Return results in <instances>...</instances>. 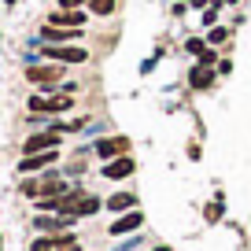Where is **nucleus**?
Masks as SVG:
<instances>
[{"mask_svg": "<svg viewBox=\"0 0 251 251\" xmlns=\"http://www.w3.org/2000/svg\"><path fill=\"white\" fill-rule=\"evenodd\" d=\"M63 192H71V188L63 185L55 174H48V177H41V181H26V185H23V196H30V200H48V196H63Z\"/></svg>", "mask_w": 251, "mask_h": 251, "instance_id": "obj_1", "label": "nucleus"}, {"mask_svg": "<svg viewBox=\"0 0 251 251\" xmlns=\"http://www.w3.org/2000/svg\"><path fill=\"white\" fill-rule=\"evenodd\" d=\"M45 55H48V59H55V63H85L89 59L85 48H74V45H48Z\"/></svg>", "mask_w": 251, "mask_h": 251, "instance_id": "obj_2", "label": "nucleus"}, {"mask_svg": "<svg viewBox=\"0 0 251 251\" xmlns=\"http://www.w3.org/2000/svg\"><path fill=\"white\" fill-rule=\"evenodd\" d=\"M30 251H78V240L71 233H59V236H41Z\"/></svg>", "mask_w": 251, "mask_h": 251, "instance_id": "obj_3", "label": "nucleus"}, {"mask_svg": "<svg viewBox=\"0 0 251 251\" xmlns=\"http://www.w3.org/2000/svg\"><path fill=\"white\" fill-rule=\"evenodd\" d=\"M71 107H74L71 96H33L30 100V111H55L59 115V111H71Z\"/></svg>", "mask_w": 251, "mask_h": 251, "instance_id": "obj_4", "label": "nucleus"}, {"mask_svg": "<svg viewBox=\"0 0 251 251\" xmlns=\"http://www.w3.org/2000/svg\"><path fill=\"white\" fill-rule=\"evenodd\" d=\"M55 159H59V151H33V155H23V163H19V170L23 174H33V170H45V166H52Z\"/></svg>", "mask_w": 251, "mask_h": 251, "instance_id": "obj_5", "label": "nucleus"}, {"mask_svg": "<svg viewBox=\"0 0 251 251\" xmlns=\"http://www.w3.org/2000/svg\"><path fill=\"white\" fill-rule=\"evenodd\" d=\"M52 148H59V133H55V129H48V133H37V137H30V141H26L23 155H33V151H52Z\"/></svg>", "mask_w": 251, "mask_h": 251, "instance_id": "obj_6", "label": "nucleus"}, {"mask_svg": "<svg viewBox=\"0 0 251 251\" xmlns=\"http://www.w3.org/2000/svg\"><path fill=\"white\" fill-rule=\"evenodd\" d=\"M26 78L33 81V85H55V81L63 78L59 67H26Z\"/></svg>", "mask_w": 251, "mask_h": 251, "instance_id": "obj_7", "label": "nucleus"}, {"mask_svg": "<svg viewBox=\"0 0 251 251\" xmlns=\"http://www.w3.org/2000/svg\"><path fill=\"white\" fill-rule=\"evenodd\" d=\"M48 26H67V30H78V26H85V11H71V8H63L52 15V23Z\"/></svg>", "mask_w": 251, "mask_h": 251, "instance_id": "obj_8", "label": "nucleus"}, {"mask_svg": "<svg viewBox=\"0 0 251 251\" xmlns=\"http://www.w3.org/2000/svg\"><path fill=\"white\" fill-rule=\"evenodd\" d=\"M126 148H129V141H126V137H107V141L96 144V151H100L103 159H118V155H126Z\"/></svg>", "mask_w": 251, "mask_h": 251, "instance_id": "obj_9", "label": "nucleus"}, {"mask_svg": "<svg viewBox=\"0 0 251 251\" xmlns=\"http://www.w3.org/2000/svg\"><path fill=\"white\" fill-rule=\"evenodd\" d=\"M144 222V214L141 211H129V214H122V218H115L111 222V236H118V233H133L137 226Z\"/></svg>", "mask_w": 251, "mask_h": 251, "instance_id": "obj_10", "label": "nucleus"}, {"mask_svg": "<svg viewBox=\"0 0 251 251\" xmlns=\"http://www.w3.org/2000/svg\"><path fill=\"white\" fill-rule=\"evenodd\" d=\"M103 174H107L111 181H115V177H129V174H133V159H129V155H118V159H111V163L103 166Z\"/></svg>", "mask_w": 251, "mask_h": 251, "instance_id": "obj_11", "label": "nucleus"}, {"mask_svg": "<svg viewBox=\"0 0 251 251\" xmlns=\"http://www.w3.org/2000/svg\"><path fill=\"white\" fill-rule=\"evenodd\" d=\"M211 81H214V74L207 71L203 63H200V67H192V74H188V85H192V89H207Z\"/></svg>", "mask_w": 251, "mask_h": 251, "instance_id": "obj_12", "label": "nucleus"}, {"mask_svg": "<svg viewBox=\"0 0 251 251\" xmlns=\"http://www.w3.org/2000/svg\"><path fill=\"white\" fill-rule=\"evenodd\" d=\"M107 207H111V211H133V207H137V196H133V192H118V196L107 200Z\"/></svg>", "mask_w": 251, "mask_h": 251, "instance_id": "obj_13", "label": "nucleus"}, {"mask_svg": "<svg viewBox=\"0 0 251 251\" xmlns=\"http://www.w3.org/2000/svg\"><path fill=\"white\" fill-rule=\"evenodd\" d=\"M63 226H71V214H63V218H37V229H63Z\"/></svg>", "mask_w": 251, "mask_h": 251, "instance_id": "obj_14", "label": "nucleus"}, {"mask_svg": "<svg viewBox=\"0 0 251 251\" xmlns=\"http://www.w3.org/2000/svg\"><path fill=\"white\" fill-rule=\"evenodd\" d=\"M93 4V15H111L115 11V0H89Z\"/></svg>", "mask_w": 251, "mask_h": 251, "instance_id": "obj_15", "label": "nucleus"}, {"mask_svg": "<svg viewBox=\"0 0 251 251\" xmlns=\"http://www.w3.org/2000/svg\"><path fill=\"white\" fill-rule=\"evenodd\" d=\"M207 41H211V45H226V41H229V30L214 26V30H211V37H207Z\"/></svg>", "mask_w": 251, "mask_h": 251, "instance_id": "obj_16", "label": "nucleus"}, {"mask_svg": "<svg viewBox=\"0 0 251 251\" xmlns=\"http://www.w3.org/2000/svg\"><path fill=\"white\" fill-rule=\"evenodd\" d=\"M185 48H188V52H192V55H203V52H207V45H203V41H196V37L188 41V45H185Z\"/></svg>", "mask_w": 251, "mask_h": 251, "instance_id": "obj_17", "label": "nucleus"}, {"mask_svg": "<svg viewBox=\"0 0 251 251\" xmlns=\"http://www.w3.org/2000/svg\"><path fill=\"white\" fill-rule=\"evenodd\" d=\"M218 214H222V203H211V207H207V218H211V222L218 218Z\"/></svg>", "mask_w": 251, "mask_h": 251, "instance_id": "obj_18", "label": "nucleus"}, {"mask_svg": "<svg viewBox=\"0 0 251 251\" xmlns=\"http://www.w3.org/2000/svg\"><path fill=\"white\" fill-rule=\"evenodd\" d=\"M59 4H63V8H71V11H74L78 4H85V0H59Z\"/></svg>", "mask_w": 251, "mask_h": 251, "instance_id": "obj_19", "label": "nucleus"}, {"mask_svg": "<svg viewBox=\"0 0 251 251\" xmlns=\"http://www.w3.org/2000/svg\"><path fill=\"white\" fill-rule=\"evenodd\" d=\"M155 251H174V248H170V244H163V248H155Z\"/></svg>", "mask_w": 251, "mask_h": 251, "instance_id": "obj_20", "label": "nucleus"}, {"mask_svg": "<svg viewBox=\"0 0 251 251\" xmlns=\"http://www.w3.org/2000/svg\"><path fill=\"white\" fill-rule=\"evenodd\" d=\"M185 4H196V8H200V4H203V0H185Z\"/></svg>", "mask_w": 251, "mask_h": 251, "instance_id": "obj_21", "label": "nucleus"}]
</instances>
